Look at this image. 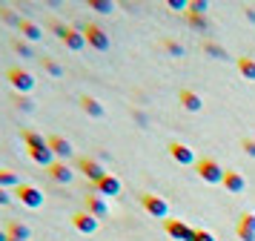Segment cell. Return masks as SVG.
<instances>
[{
	"instance_id": "cell-25",
	"label": "cell",
	"mask_w": 255,
	"mask_h": 241,
	"mask_svg": "<svg viewBox=\"0 0 255 241\" xmlns=\"http://www.w3.org/2000/svg\"><path fill=\"white\" fill-rule=\"evenodd\" d=\"M43 69H46L52 78H60L63 75V66H60L58 60H52V57H43Z\"/></svg>"
},
{
	"instance_id": "cell-34",
	"label": "cell",
	"mask_w": 255,
	"mask_h": 241,
	"mask_svg": "<svg viewBox=\"0 0 255 241\" xmlns=\"http://www.w3.org/2000/svg\"><path fill=\"white\" fill-rule=\"evenodd\" d=\"M52 29H55V34H58L60 40L66 37V32H69V26H63V23H58V20H52Z\"/></svg>"
},
{
	"instance_id": "cell-10",
	"label": "cell",
	"mask_w": 255,
	"mask_h": 241,
	"mask_svg": "<svg viewBox=\"0 0 255 241\" xmlns=\"http://www.w3.org/2000/svg\"><path fill=\"white\" fill-rule=\"evenodd\" d=\"M178 101H181V106H184L186 112H201V109H204V98L192 89H181Z\"/></svg>"
},
{
	"instance_id": "cell-32",
	"label": "cell",
	"mask_w": 255,
	"mask_h": 241,
	"mask_svg": "<svg viewBox=\"0 0 255 241\" xmlns=\"http://www.w3.org/2000/svg\"><path fill=\"white\" fill-rule=\"evenodd\" d=\"M238 224H241V227H247V230H255V213H244Z\"/></svg>"
},
{
	"instance_id": "cell-24",
	"label": "cell",
	"mask_w": 255,
	"mask_h": 241,
	"mask_svg": "<svg viewBox=\"0 0 255 241\" xmlns=\"http://www.w3.org/2000/svg\"><path fill=\"white\" fill-rule=\"evenodd\" d=\"M0 17H3L6 23H12V26H17V29H20V23H23V17H17L9 6H0Z\"/></svg>"
},
{
	"instance_id": "cell-16",
	"label": "cell",
	"mask_w": 255,
	"mask_h": 241,
	"mask_svg": "<svg viewBox=\"0 0 255 241\" xmlns=\"http://www.w3.org/2000/svg\"><path fill=\"white\" fill-rule=\"evenodd\" d=\"M81 106H83V112L92 115V118H104V115H106L104 103L98 101V98H92V95H83V98H81Z\"/></svg>"
},
{
	"instance_id": "cell-5",
	"label": "cell",
	"mask_w": 255,
	"mask_h": 241,
	"mask_svg": "<svg viewBox=\"0 0 255 241\" xmlns=\"http://www.w3.org/2000/svg\"><path fill=\"white\" fill-rule=\"evenodd\" d=\"M83 34H86V43L92 46V49H98V52H109L112 40H109V34H106L98 23H89V26L83 29Z\"/></svg>"
},
{
	"instance_id": "cell-6",
	"label": "cell",
	"mask_w": 255,
	"mask_h": 241,
	"mask_svg": "<svg viewBox=\"0 0 255 241\" xmlns=\"http://www.w3.org/2000/svg\"><path fill=\"white\" fill-rule=\"evenodd\" d=\"M140 204H143V210L149 213V216H155V218H169V204L163 201V198H158V195H152V193H143L140 195Z\"/></svg>"
},
{
	"instance_id": "cell-28",
	"label": "cell",
	"mask_w": 255,
	"mask_h": 241,
	"mask_svg": "<svg viewBox=\"0 0 255 241\" xmlns=\"http://www.w3.org/2000/svg\"><path fill=\"white\" fill-rule=\"evenodd\" d=\"M207 9H209L207 0H192L189 9H186V14H207Z\"/></svg>"
},
{
	"instance_id": "cell-20",
	"label": "cell",
	"mask_w": 255,
	"mask_h": 241,
	"mask_svg": "<svg viewBox=\"0 0 255 241\" xmlns=\"http://www.w3.org/2000/svg\"><path fill=\"white\" fill-rule=\"evenodd\" d=\"M20 37H23V40H40V37H43V29L32 20H23L20 23Z\"/></svg>"
},
{
	"instance_id": "cell-1",
	"label": "cell",
	"mask_w": 255,
	"mask_h": 241,
	"mask_svg": "<svg viewBox=\"0 0 255 241\" xmlns=\"http://www.w3.org/2000/svg\"><path fill=\"white\" fill-rule=\"evenodd\" d=\"M195 170L207 184H224V175H227V170H224L215 158H201L195 164Z\"/></svg>"
},
{
	"instance_id": "cell-19",
	"label": "cell",
	"mask_w": 255,
	"mask_h": 241,
	"mask_svg": "<svg viewBox=\"0 0 255 241\" xmlns=\"http://www.w3.org/2000/svg\"><path fill=\"white\" fill-rule=\"evenodd\" d=\"M6 233H9V241H29V227L20 221H9Z\"/></svg>"
},
{
	"instance_id": "cell-15",
	"label": "cell",
	"mask_w": 255,
	"mask_h": 241,
	"mask_svg": "<svg viewBox=\"0 0 255 241\" xmlns=\"http://www.w3.org/2000/svg\"><path fill=\"white\" fill-rule=\"evenodd\" d=\"M49 175H52V178H55L58 184H69L72 178H75V172L66 167V161H55V164L49 167Z\"/></svg>"
},
{
	"instance_id": "cell-22",
	"label": "cell",
	"mask_w": 255,
	"mask_h": 241,
	"mask_svg": "<svg viewBox=\"0 0 255 241\" xmlns=\"http://www.w3.org/2000/svg\"><path fill=\"white\" fill-rule=\"evenodd\" d=\"M9 187L17 190V187H20V178H17L12 170H0V190H9Z\"/></svg>"
},
{
	"instance_id": "cell-27",
	"label": "cell",
	"mask_w": 255,
	"mask_h": 241,
	"mask_svg": "<svg viewBox=\"0 0 255 241\" xmlns=\"http://www.w3.org/2000/svg\"><path fill=\"white\" fill-rule=\"evenodd\" d=\"M89 9H95V11H101V14H109V11L115 9L109 0H89Z\"/></svg>"
},
{
	"instance_id": "cell-13",
	"label": "cell",
	"mask_w": 255,
	"mask_h": 241,
	"mask_svg": "<svg viewBox=\"0 0 255 241\" xmlns=\"http://www.w3.org/2000/svg\"><path fill=\"white\" fill-rule=\"evenodd\" d=\"M72 224H75V230H81V233H86V236H89V233H95V230H98V218L89 216V213L83 210V213H75V216H72Z\"/></svg>"
},
{
	"instance_id": "cell-9",
	"label": "cell",
	"mask_w": 255,
	"mask_h": 241,
	"mask_svg": "<svg viewBox=\"0 0 255 241\" xmlns=\"http://www.w3.org/2000/svg\"><path fill=\"white\" fill-rule=\"evenodd\" d=\"M86 213H89V216H95L98 221H101V218L109 213V204H106L104 195H98V193H89V195H86Z\"/></svg>"
},
{
	"instance_id": "cell-21",
	"label": "cell",
	"mask_w": 255,
	"mask_h": 241,
	"mask_svg": "<svg viewBox=\"0 0 255 241\" xmlns=\"http://www.w3.org/2000/svg\"><path fill=\"white\" fill-rule=\"evenodd\" d=\"M238 72H241L244 78L255 80V57H250V55L238 57Z\"/></svg>"
},
{
	"instance_id": "cell-11",
	"label": "cell",
	"mask_w": 255,
	"mask_h": 241,
	"mask_svg": "<svg viewBox=\"0 0 255 241\" xmlns=\"http://www.w3.org/2000/svg\"><path fill=\"white\" fill-rule=\"evenodd\" d=\"M169 155H172L178 164H198L195 152L186 147V144H181V141H172V144H169Z\"/></svg>"
},
{
	"instance_id": "cell-33",
	"label": "cell",
	"mask_w": 255,
	"mask_h": 241,
	"mask_svg": "<svg viewBox=\"0 0 255 241\" xmlns=\"http://www.w3.org/2000/svg\"><path fill=\"white\" fill-rule=\"evenodd\" d=\"M238 239L241 241H255V230H247V227L238 224Z\"/></svg>"
},
{
	"instance_id": "cell-12",
	"label": "cell",
	"mask_w": 255,
	"mask_h": 241,
	"mask_svg": "<svg viewBox=\"0 0 255 241\" xmlns=\"http://www.w3.org/2000/svg\"><path fill=\"white\" fill-rule=\"evenodd\" d=\"M49 149L55 152V158H58V161H66L72 155V144L63 135H52V138H49Z\"/></svg>"
},
{
	"instance_id": "cell-23",
	"label": "cell",
	"mask_w": 255,
	"mask_h": 241,
	"mask_svg": "<svg viewBox=\"0 0 255 241\" xmlns=\"http://www.w3.org/2000/svg\"><path fill=\"white\" fill-rule=\"evenodd\" d=\"M204 52H207V55H212L215 57V60H227V49H224V46H218V43H212V40H207V43H204Z\"/></svg>"
},
{
	"instance_id": "cell-26",
	"label": "cell",
	"mask_w": 255,
	"mask_h": 241,
	"mask_svg": "<svg viewBox=\"0 0 255 241\" xmlns=\"http://www.w3.org/2000/svg\"><path fill=\"white\" fill-rule=\"evenodd\" d=\"M12 46H14V52H17V55H20V57H35V52H32V46L26 43L23 37H20V40H14Z\"/></svg>"
},
{
	"instance_id": "cell-36",
	"label": "cell",
	"mask_w": 255,
	"mask_h": 241,
	"mask_svg": "<svg viewBox=\"0 0 255 241\" xmlns=\"http://www.w3.org/2000/svg\"><path fill=\"white\" fill-rule=\"evenodd\" d=\"M195 241H215V236L209 230H195Z\"/></svg>"
},
{
	"instance_id": "cell-17",
	"label": "cell",
	"mask_w": 255,
	"mask_h": 241,
	"mask_svg": "<svg viewBox=\"0 0 255 241\" xmlns=\"http://www.w3.org/2000/svg\"><path fill=\"white\" fill-rule=\"evenodd\" d=\"M23 144L29 149H43V147H49V138H43L35 129H23Z\"/></svg>"
},
{
	"instance_id": "cell-29",
	"label": "cell",
	"mask_w": 255,
	"mask_h": 241,
	"mask_svg": "<svg viewBox=\"0 0 255 241\" xmlns=\"http://www.w3.org/2000/svg\"><path fill=\"white\" fill-rule=\"evenodd\" d=\"M186 20H189V26H195V29H209L207 14H186Z\"/></svg>"
},
{
	"instance_id": "cell-4",
	"label": "cell",
	"mask_w": 255,
	"mask_h": 241,
	"mask_svg": "<svg viewBox=\"0 0 255 241\" xmlns=\"http://www.w3.org/2000/svg\"><path fill=\"white\" fill-rule=\"evenodd\" d=\"M14 198H17L23 207H29V210L43 207V193H40L37 187H32V184H20V187L14 190Z\"/></svg>"
},
{
	"instance_id": "cell-3",
	"label": "cell",
	"mask_w": 255,
	"mask_h": 241,
	"mask_svg": "<svg viewBox=\"0 0 255 241\" xmlns=\"http://www.w3.org/2000/svg\"><path fill=\"white\" fill-rule=\"evenodd\" d=\"M163 230H166V236L175 241H195V227H189L184 221H178V218H166L163 221Z\"/></svg>"
},
{
	"instance_id": "cell-2",
	"label": "cell",
	"mask_w": 255,
	"mask_h": 241,
	"mask_svg": "<svg viewBox=\"0 0 255 241\" xmlns=\"http://www.w3.org/2000/svg\"><path fill=\"white\" fill-rule=\"evenodd\" d=\"M6 78H9V83L17 89V95H29V92L35 89V83H37L35 75L26 72V69H20V66H12L9 72H6Z\"/></svg>"
},
{
	"instance_id": "cell-31",
	"label": "cell",
	"mask_w": 255,
	"mask_h": 241,
	"mask_svg": "<svg viewBox=\"0 0 255 241\" xmlns=\"http://www.w3.org/2000/svg\"><path fill=\"white\" fill-rule=\"evenodd\" d=\"M14 103H17V106H20L23 112H35V103L29 101L26 95H14Z\"/></svg>"
},
{
	"instance_id": "cell-8",
	"label": "cell",
	"mask_w": 255,
	"mask_h": 241,
	"mask_svg": "<svg viewBox=\"0 0 255 241\" xmlns=\"http://www.w3.org/2000/svg\"><path fill=\"white\" fill-rule=\"evenodd\" d=\"M92 193L104 195V198H109V195L115 198V195H121V181H118L115 175L109 172L106 178H101V181H98V184H92Z\"/></svg>"
},
{
	"instance_id": "cell-30",
	"label": "cell",
	"mask_w": 255,
	"mask_h": 241,
	"mask_svg": "<svg viewBox=\"0 0 255 241\" xmlns=\"http://www.w3.org/2000/svg\"><path fill=\"white\" fill-rule=\"evenodd\" d=\"M163 49H166L172 57H181V55H184V46L178 43V40H172V37H169V40H163Z\"/></svg>"
},
{
	"instance_id": "cell-18",
	"label": "cell",
	"mask_w": 255,
	"mask_h": 241,
	"mask_svg": "<svg viewBox=\"0 0 255 241\" xmlns=\"http://www.w3.org/2000/svg\"><path fill=\"white\" fill-rule=\"evenodd\" d=\"M63 43L69 46L72 52H81L83 46H86V34L78 32V29H72V26H69V32H66V37H63Z\"/></svg>"
},
{
	"instance_id": "cell-7",
	"label": "cell",
	"mask_w": 255,
	"mask_h": 241,
	"mask_svg": "<svg viewBox=\"0 0 255 241\" xmlns=\"http://www.w3.org/2000/svg\"><path fill=\"white\" fill-rule=\"evenodd\" d=\"M78 170H81V172H83V175H86V178H89L92 184H98L101 178H106V175H109V172L104 170V164H101V161L86 158V155H81V158H78Z\"/></svg>"
},
{
	"instance_id": "cell-14",
	"label": "cell",
	"mask_w": 255,
	"mask_h": 241,
	"mask_svg": "<svg viewBox=\"0 0 255 241\" xmlns=\"http://www.w3.org/2000/svg\"><path fill=\"white\" fill-rule=\"evenodd\" d=\"M224 187H227V193H244V190H247V178H244L241 172L227 170V175H224Z\"/></svg>"
},
{
	"instance_id": "cell-39",
	"label": "cell",
	"mask_w": 255,
	"mask_h": 241,
	"mask_svg": "<svg viewBox=\"0 0 255 241\" xmlns=\"http://www.w3.org/2000/svg\"><path fill=\"white\" fill-rule=\"evenodd\" d=\"M0 241H9V233L6 230H0Z\"/></svg>"
},
{
	"instance_id": "cell-38",
	"label": "cell",
	"mask_w": 255,
	"mask_h": 241,
	"mask_svg": "<svg viewBox=\"0 0 255 241\" xmlns=\"http://www.w3.org/2000/svg\"><path fill=\"white\" fill-rule=\"evenodd\" d=\"M9 204H12V193L0 190V207H9Z\"/></svg>"
},
{
	"instance_id": "cell-37",
	"label": "cell",
	"mask_w": 255,
	"mask_h": 241,
	"mask_svg": "<svg viewBox=\"0 0 255 241\" xmlns=\"http://www.w3.org/2000/svg\"><path fill=\"white\" fill-rule=\"evenodd\" d=\"M169 9H175V11H186V9H189V3H186V0H169Z\"/></svg>"
},
{
	"instance_id": "cell-35",
	"label": "cell",
	"mask_w": 255,
	"mask_h": 241,
	"mask_svg": "<svg viewBox=\"0 0 255 241\" xmlns=\"http://www.w3.org/2000/svg\"><path fill=\"white\" fill-rule=\"evenodd\" d=\"M241 147H244V152H247V155H253V158H255V141H253V138H244Z\"/></svg>"
}]
</instances>
